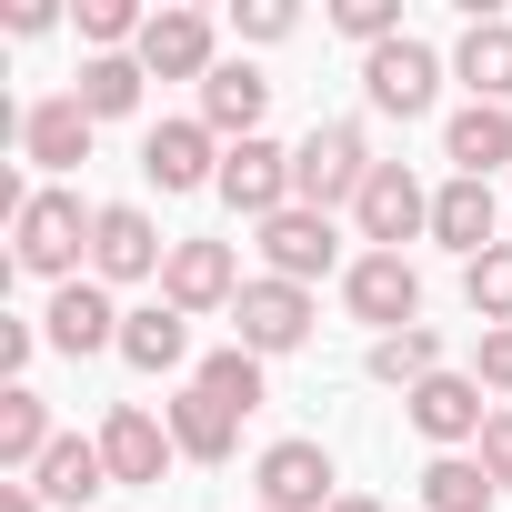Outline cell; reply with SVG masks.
<instances>
[{
    "mask_svg": "<svg viewBox=\"0 0 512 512\" xmlns=\"http://www.w3.org/2000/svg\"><path fill=\"white\" fill-rule=\"evenodd\" d=\"M91 221H101V211H81V191H31V201L11 211V262L41 272V282H81Z\"/></svg>",
    "mask_w": 512,
    "mask_h": 512,
    "instance_id": "obj_1",
    "label": "cell"
},
{
    "mask_svg": "<svg viewBox=\"0 0 512 512\" xmlns=\"http://www.w3.org/2000/svg\"><path fill=\"white\" fill-rule=\"evenodd\" d=\"M372 171H382V161H372L362 121H312L302 151H292V201H302V211H342V201H362Z\"/></svg>",
    "mask_w": 512,
    "mask_h": 512,
    "instance_id": "obj_2",
    "label": "cell"
},
{
    "mask_svg": "<svg viewBox=\"0 0 512 512\" xmlns=\"http://www.w3.org/2000/svg\"><path fill=\"white\" fill-rule=\"evenodd\" d=\"M342 302H352V322H372V332L392 342V332L422 322V272L402 262V251H362V262L342 272Z\"/></svg>",
    "mask_w": 512,
    "mask_h": 512,
    "instance_id": "obj_3",
    "label": "cell"
},
{
    "mask_svg": "<svg viewBox=\"0 0 512 512\" xmlns=\"http://www.w3.org/2000/svg\"><path fill=\"white\" fill-rule=\"evenodd\" d=\"M231 332H241V352H262V362H272V352H302V342H312V292H302V282H272V272L241 282Z\"/></svg>",
    "mask_w": 512,
    "mask_h": 512,
    "instance_id": "obj_4",
    "label": "cell"
},
{
    "mask_svg": "<svg viewBox=\"0 0 512 512\" xmlns=\"http://www.w3.org/2000/svg\"><path fill=\"white\" fill-rule=\"evenodd\" d=\"M171 262V241L151 231V211L141 201H101V221H91V282H151Z\"/></svg>",
    "mask_w": 512,
    "mask_h": 512,
    "instance_id": "obj_5",
    "label": "cell"
},
{
    "mask_svg": "<svg viewBox=\"0 0 512 512\" xmlns=\"http://www.w3.org/2000/svg\"><path fill=\"white\" fill-rule=\"evenodd\" d=\"M362 91H372V111H392V121H422L432 111V91H442V61L402 31V41H382V51H362Z\"/></svg>",
    "mask_w": 512,
    "mask_h": 512,
    "instance_id": "obj_6",
    "label": "cell"
},
{
    "mask_svg": "<svg viewBox=\"0 0 512 512\" xmlns=\"http://www.w3.org/2000/svg\"><path fill=\"white\" fill-rule=\"evenodd\" d=\"M211 191H221L241 221H272V211H292V151H282V141H231Z\"/></svg>",
    "mask_w": 512,
    "mask_h": 512,
    "instance_id": "obj_7",
    "label": "cell"
},
{
    "mask_svg": "<svg viewBox=\"0 0 512 512\" xmlns=\"http://www.w3.org/2000/svg\"><path fill=\"white\" fill-rule=\"evenodd\" d=\"M352 221H362V241H372V251H402L412 231H432V191H422V181H412L402 161H382V171L362 181Z\"/></svg>",
    "mask_w": 512,
    "mask_h": 512,
    "instance_id": "obj_8",
    "label": "cell"
},
{
    "mask_svg": "<svg viewBox=\"0 0 512 512\" xmlns=\"http://www.w3.org/2000/svg\"><path fill=\"white\" fill-rule=\"evenodd\" d=\"M262 262H272V282H302V292H312V282L342 262L332 211H302V201H292V211H272V221H262Z\"/></svg>",
    "mask_w": 512,
    "mask_h": 512,
    "instance_id": "obj_9",
    "label": "cell"
},
{
    "mask_svg": "<svg viewBox=\"0 0 512 512\" xmlns=\"http://www.w3.org/2000/svg\"><path fill=\"white\" fill-rule=\"evenodd\" d=\"M161 302H171V312H231V302H241L231 241H171V262H161Z\"/></svg>",
    "mask_w": 512,
    "mask_h": 512,
    "instance_id": "obj_10",
    "label": "cell"
},
{
    "mask_svg": "<svg viewBox=\"0 0 512 512\" xmlns=\"http://www.w3.org/2000/svg\"><path fill=\"white\" fill-rule=\"evenodd\" d=\"M251 482H262V512H332V502H342V492H332V452H322V442H272Z\"/></svg>",
    "mask_w": 512,
    "mask_h": 512,
    "instance_id": "obj_11",
    "label": "cell"
},
{
    "mask_svg": "<svg viewBox=\"0 0 512 512\" xmlns=\"http://www.w3.org/2000/svg\"><path fill=\"white\" fill-rule=\"evenodd\" d=\"M171 422H151L141 402H111V422H101V462H111V482H131V492H151L161 472H171Z\"/></svg>",
    "mask_w": 512,
    "mask_h": 512,
    "instance_id": "obj_12",
    "label": "cell"
},
{
    "mask_svg": "<svg viewBox=\"0 0 512 512\" xmlns=\"http://www.w3.org/2000/svg\"><path fill=\"white\" fill-rule=\"evenodd\" d=\"M141 171L161 181V191H201V181H221V131L191 111V121H161L151 141H141Z\"/></svg>",
    "mask_w": 512,
    "mask_h": 512,
    "instance_id": "obj_13",
    "label": "cell"
},
{
    "mask_svg": "<svg viewBox=\"0 0 512 512\" xmlns=\"http://www.w3.org/2000/svg\"><path fill=\"white\" fill-rule=\"evenodd\" d=\"M402 412H412V432H422V442H442V452L482 442V422H492V412H482V382H472V372H432V382H422V392H412Z\"/></svg>",
    "mask_w": 512,
    "mask_h": 512,
    "instance_id": "obj_14",
    "label": "cell"
},
{
    "mask_svg": "<svg viewBox=\"0 0 512 512\" xmlns=\"http://www.w3.org/2000/svg\"><path fill=\"white\" fill-rule=\"evenodd\" d=\"M141 71H151V81H211V71H221V61H211V11H151Z\"/></svg>",
    "mask_w": 512,
    "mask_h": 512,
    "instance_id": "obj_15",
    "label": "cell"
},
{
    "mask_svg": "<svg viewBox=\"0 0 512 512\" xmlns=\"http://www.w3.org/2000/svg\"><path fill=\"white\" fill-rule=\"evenodd\" d=\"M41 332H51V352H121V312H111V292L101 282H61L51 292V312H41Z\"/></svg>",
    "mask_w": 512,
    "mask_h": 512,
    "instance_id": "obj_16",
    "label": "cell"
},
{
    "mask_svg": "<svg viewBox=\"0 0 512 512\" xmlns=\"http://www.w3.org/2000/svg\"><path fill=\"white\" fill-rule=\"evenodd\" d=\"M91 131H101V121H91V111H81L71 91H61V101H31V111H21V151H31L41 171H81V161H91Z\"/></svg>",
    "mask_w": 512,
    "mask_h": 512,
    "instance_id": "obj_17",
    "label": "cell"
},
{
    "mask_svg": "<svg viewBox=\"0 0 512 512\" xmlns=\"http://www.w3.org/2000/svg\"><path fill=\"white\" fill-rule=\"evenodd\" d=\"M262 111H272V81L251 71V61H221V71L201 81V121H211L221 141H262Z\"/></svg>",
    "mask_w": 512,
    "mask_h": 512,
    "instance_id": "obj_18",
    "label": "cell"
},
{
    "mask_svg": "<svg viewBox=\"0 0 512 512\" xmlns=\"http://www.w3.org/2000/svg\"><path fill=\"white\" fill-rule=\"evenodd\" d=\"M442 161H452L462 181H492V171H512V111H492V101L452 111V131H442Z\"/></svg>",
    "mask_w": 512,
    "mask_h": 512,
    "instance_id": "obj_19",
    "label": "cell"
},
{
    "mask_svg": "<svg viewBox=\"0 0 512 512\" xmlns=\"http://www.w3.org/2000/svg\"><path fill=\"white\" fill-rule=\"evenodd\" d=\"M432 241L442 251H462V262H482V251H492V181H442L432 191Z\"/></svg>",
    "mask_w": 512,
    "mask_h": 512,
    "instance_id": "obj_20",
    "label": "cell"
},
{
    "mask_svg": "<svg viewBox=\"0 0 512 512\" xmlns=\"http://www.w3.org/2000/svg\"><path fill=\"white\" fill-rule=\"evenodd\" d=\"M121 362H131V372H181V362H191V312H171V302L121 312Z\"/></svg>",
    "mask_w": 512,
    "mask_h": 512,
    "instance_id": "obj_21",
    "label": "cell"
},
{
    "mask_svg": "<svg viewBox=\"0 0 512 512\" xmlns=\"http://www.w3.org/2000/svg\"><path fill=\"white\" fill-rule=\"evenodd\" d=\"M51 402L31 392V382H11V392H0V472H41L51 462Z\"/></svg>",
    "mask_w": 512,
    "mask_h": 512,
    "instance_id": "obj_22",
    "label": "cell"
},
{
    "mask_svg": "<svg viewBox=\"0 0 512 512\" xmlns=\"http://www.w3.org/2000/svg\"><path fill=\"white\" fill-rule=\"evenodd\" d=\"M161 422H171V442H181L191 462H231V442H241V412H231V402H211L201 382H191V392H181Z\"/></svg>",
    "mask_w": 512,
    "mask_h": 512,
    "instance_id": "obj_23",
    "label": "cell"
},
{
    "mask_svg": "<svg viewBox=\"0 0 512 512\" xmlns=\"http://www.w3.org/2000/svg\"><path fill=\"white\" fill-rule=\"evenodd\" d=\"M141 51H101V61H81V81H71V101L91 111V121H121V111H141Z\"/></svg>",
    "mask_w": 512,
    "mask_h": 512,
    "instance_id": "obj_24",
    "label": "cell"
},
{
    "mask_svg": "<svg viewBox=\"0 0 512 512\" xmlns=\"http://www.w3.org/2000/svg\"><path fill=\"white\" fill-rule=\"evenodd\" d=\"M31 482H41V502H71V512H81L91 492H111V462H101V442L61 432V442H51V462H41Z\"/></svg>",
    "mask_w": 512,
    "mask_h": 512,
    "instance_id": "obj_25",
    "label": "cell"
},
{
    "mask_svg": "<svg viewBox=\"0 0 512 512\" xmlns=\"http://www.w3.org/2000/svg\"><path fill=\"white\" fill-rule=\"evenodd\" d=\"M452 71L472 81V101H492V111H502V101H512V21H472V31H462V51H452Z\"/></svg>",
    "mask_w": 512,
    "mask_h": 512,
    "instance_id": "obj_26",
    "label": "cell"
},
{
    "mask_svg": "<svg viewBox=\"0 0 512 512\" xmlns=\"http://www.w3.org/2000/svg\"><path fill=\"white\" fill-rule=\"evenodd\" d=\"M422 512H492L482 452H432V462H422Z\"/></svg>",
    "mask_w": 512,
    "mask_h": 512,
    "instance_id": "obj_27",
    "label": "cell"
},
{
    "mask_svg": "<svg viewBox=\"0 0 512 512\" xmlns=\"http://www.w3.org/2000/svg\"><path fill=\"white\" fill-rule=\"evenodd\" d=\"M432 372H442V332H432V322H412V332H392V342H372V382H392L402 402H412V392H422Z\"/></svg>",
    "mask_w": 512,
    "mask_h": 512,
    "instance_id": "obj_28",
    "label": "cell"
},
{
    "mask_svg": "<svg viewBox=\"0 0 512 512\" xmlns=\"http://www.w3.org/2000/svg\"><path fill=\"white\" fill-rule=\"evenodd\" d=\"M462 302L482 332H512V241H492L482 262H462Z\"/></svg>",
    "mask_w": 512,
    "mask_h": 512,
    "instance_id": "obj_29",
    "label": "cell"
},
{
    "mask_svg": "<svg viewBox=\"0 0 512 512\" xmlns=\"http://www.w3.org/2000/svg\"><path fill=\"white\" fill-rule=\"evenodd\" d=\"M191 382H201L211 402H231V412H251V402H262V352H241V342H231V352H211V362H201Z\"/></svg>",
    "mask_w": 512,
    "mask_h": 512,
    "instance_id": "obj_30",
    "label": "cell"
},
{
    "mask_svg": "<svg viewBox=\"0 0 512 512\" xmlns=\"http://www.w3.org/2000/svg\"><path fill=\"white\" fill-rule=\"evenodd\" d=\"M141 31H151V11H131V0H81V41H91V61L101 51H141Z\"/></svg>",
    "mask_w": 512,
    "mask_h": 512,
    "instance_id": "obj_31",
    "label": "cell"
},
{
    "mask_svg": "<svg viewBox=\"0 0 512 512\" xmlns=\"http://www.w3.org/2000/svg\"><path fill=\"white\" fill-rule=\"evenodd\" d=\"M332 31H342V41H362V51H382V41H402V0H342Z\"/></svg>",
    "mask_w": 512,
    "mask_h": 512,
    "instance_id": "obj_32",
    "label": "cell"
},
{
    "mask_svg": "<svg viewBox=\"0 0 512 512\" xmlns=\"http://www.w3.org/2000/svg\"><path fill=\"white\" fill-rule=\"evenodd\" d=\"M292 21H302L292 0H241V11H231V31H241V41H292Z\"/></svg>",
    "mask_w": 512,
    "mask_h": 512,
    "instance_id": "obj_33",
    "label": "cell"
},
{
    "mask_svg": "<svg viewBox=\"0 0 512 512\" xmlns=\"http://www.w3.org/2000/svg\"><path fill=\"white\" fill-rule=\"evenodd\" d=\"M472 452H482V472H492V492H512V412H492Z\"/></svg>",
    "mask_w": 512,
    "mask_h": 512,
    "instance_id": "obj_34",
    "label": "cell"
},
{
    "mask_svg": "<svg viewBox=\"0 0 512 512\" xmlns=\"http://www.w3.org/2000/svg\"><path fill=\"white\" fill-rule=\"evenodd\" d=\"M482 372L472 382H492V392H512V332H482V352H472Z\"/></svg>",
    "mask_w": 512,
    "mask_h": 512,
    "instance_id": "obj_35",
    "label": "cell"
},
{
    "mask_svg": "<svg viewBox=\"0 0 512 512\" xmlns=\"http://www.w3.org/2000/svg\"><path fill=\"white\" fill-rule=\"evenodd\" d=\"M0 512H41V482H0Z\"/></svg>",
    "mask_w": 512,
    "mask_h": 512,
    "instance_id": "obj_36",
    "label": "cell"
},
{
    "mask_svg": "<svg viewBox=\"0 0 512 512\" xmlns=\"http://www.w3.org/2000/svg\"><path fill=\"white\" fill-rule=\"evenodd\" d=\"M332 512H382V502H372V492H342V502H332Z\"/></svg>",
    "mask_w": 512,
    "mask_h": 512,
    "instance_id": "obj_37",
    "label": "cell"
}]
</instances>
